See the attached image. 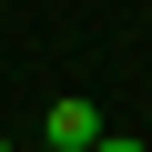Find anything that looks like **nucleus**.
<instances>
[{
    "label": "nucleus",
    "instance_id": "3",
    "mask_svg": "<svg viewBox=\"0 0 152 152\" xmlns=\"http://www.w3.org/2000/svg\"><path fill=\"white\" fill-rule=\"evenodd\" d=\"M0 152H10V142H0Z\"/></svg>",
    "mask_w": 152,
    "mask_h": 152
},
{
    "label": "nucleus",
    "instance_id": "2",
    "mask_svg": "<svg viewBox=\"0 0 152 152\" xmlns=\"http://www.w3.org/2000/svg\"><path fill=\"white\" fill-rule=\"evenodd\" d=\"M91 152H152V142H122V132H102V142H91Z\"/></svg>",
    "mask_w": 152,
    "mask_h": 152
},
{
    "label": "nucleus",
    "instance_id": "1",
    "mask_svg": "<svg viewBox=\"0 0 152 152\" xmlns=\"http://www.w3.org/2000/svg\"><path fill=\"white\" fill-rule=\"evenodd\" d=\"M41 142H51V152H91V142H102V112L71 91V102H51V112H41Z\"/></svg>",
    "mask_w": 152,
    "mask_h": 152
}]
</instances>
